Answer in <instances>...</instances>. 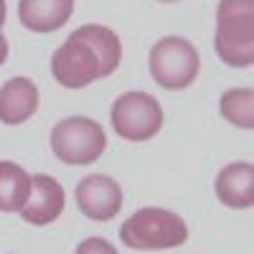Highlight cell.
<instances>
[{
	"instance_id": "obj_1",
	"label": "cell",
	"mask_w": 254,
	"mask_h": 254,
	"mask_svg": "<svg viewBox=\"0 0 254 254\" xmlns=\"http://www.w3.org/2000/svg\"><path fill=\"white\" fill-rule=\"evenodd\" d=\"M214 49L226 66L247 69L254 61V0H221Z\"/></svg>"
},
{
	"instance_id": "obj_2",
	"label": "cell",
	"mask_w": 254,
	"mask_h": 254,
	"mask_svg": "<svg viewBox=\"0 0 254 254\" xmlns=\"http://www.w3.org/2000/svg\"><path fill=\"white\" fill-rule=\"evenodd\" d=\"M186 239H188L186 221L173 211L158 206L137 208L120 229V242L137 252L176 249L186 244Z\"/></svg>"
},
{
	"instance_id": "obj_3",
	"label": "cell",
	"mask_w": 254,
	"mask_h": 254,
	"mask_svg": "<svg viewBox=\"0 0 254 254\" xmlns=\"http://www.w3.org/2000/svg\"><path fill=\"white\" fill-rule=\"evenodd\" d=\"M147 66H150V76L158 81V87L176 92L190 87L198 79L201 59L188 38L165 36L150 49Z\"/></svg>"
},
{
	"instance_id": "obj_4",
	"label": "cell",
	"mask_w": 254,
	"mask_h": 254,
	"mask_svg": "<svg viewBox=\"0 0 254 254\" xmlns=\"http://www.w3.org/2000/svg\"><path fill=\"white\" fill-rule=\"evenodd\" d=\"M107 147V135L92 117H66L51 130V150L66 165H92Z\"/></svg>"
},
{
	"instance_id": "obj_5",
	"label": "cell",
	"mask_w": 254,
	"mask_h": 254,
	"mask_svg": "<svg viewBox=\"0 0 254 254\" xmlns=\"http://www.w3.org/2000/svg\"><path fill=\"white\" fill-rule=\"evenodd\" d=\"M112 130L130 142L153 140L163 127V107L147 92H125L110 110Z\"/></svg>"
},
{
	"instance_id": "obj_6",
	"label": "cell",
	"mask_w": 254,
	"mask_h": 254,
	"mask_svg": "<svg viewBox=\"0 0 254 254\" xmlns=\"http://www.w3.org/2000/svg\"><path fill=\"white\" fill-rule=\"evenodd\" d=\"M51 74L66 89H84L92 81L102 79L99 61L84 41L69 36L51 56Z\"/></svg>"
},
{
	"instance_id": "obj_7",
	"label": "cell",
	"mask_w": 254,
	"mask_h": 254,
	"mask_svg": "<svg viewBox=\"0 0 254 254\" xmlns=\"http://www.w3.org/2000/svg\"><path fill=\"white\" fill-rule=\"evenodd\" d=\"M76 208L92 221H110L120 214L122 208V188L112 176L92 173L81 178L76 190Z\"/></svg>"
},
{
	"instance_id": "obj_8",
	"label": "cell",
	"mask_w": 254,
	"mask_h": 254,
	"mask_svg": "<svg viewBox=\"0 0 254 254\" xmlns=\"http://www.w3.org/2000/svg\"><path fill=\"white\" fill-rule=\"evenodd\" d=\"M64 203L66 196L61 183L49 173H36L31 176V196L18 214L33 226H49L64 214Z\"/></svg>"
},
{
	"instance_id": "obj_9",
	"label": "cell",
	"mask_w": 254,
	"mask_h": 254,
	"mask_svg": "<svg viewBox=\"0 0 254 254\" xmlns=\"http://www.w3.org/2000/svg\"><path fill=\"white\" fill-rule=\"evenodd\" d=\"M38 110V87L28 76H13L0 87V122L15 127L28 122Z\"/></svg>"
},
{
	"instance_id": "obj_10",
	"label": "cell",
	"mask_w": 254,
	"mask_h": 254,
	"mask_svg": "<svg viewBox=\"0 0 254 254\" xmlns=\"http://www.w3.org/2000/svg\"><path fill=\"white\" fill-rule=\"evenodd\" d=\"M216 198L226 208L244 211L254 203V165L247 160L229 163L216 176Z\"/></svg>"
},
{
	"instance_id": "obj_11",
	"label": "cell",
	"mask_w": 254,
	"mask_h": 254,
	"mask_svg": "<svg viewBox=\"0 0 254 254\" xmlns=\"http://www.w3.org/2000/svg\"><path fill=\"white\" fill-rule=\"evenodd\" d=\"M74 13V0H20L18 18L33 33H54Z\"/></svg>"
},
{
	"instance_id": "obj_12",
	"label": "cell",
	"mask_w": 254,
	"mask_h": 254,
	"mask_svg": "<svg viewBox=\"0 0 254 254\" xmlns=\"http://www.w3.org/2000/svg\"><path fill=\"white\" fill-rule=\"evenodd\" d=\"M71 36L84 41V44L94 51V56L99 61L102 79L117 71L120 61H122V44H120V36L112 28L99 26V23H87V26H79Z\"/></svg>"
},
{
	"instance_id": "obj_13",
	"label": "cell",
	"mask_w": 254,
	"mask_h": 254,
	"mask_svg": "<svg viewBox=\"0 0 254 254\" xmlns=\"http://www.w3.org/2000/svg\"><path fill=\"white\" fill-rule=\"evenodd\" d=\"M31 196V176L13 160H0V211H20Z\"/></svg>"
},
{
	"instance_id": "obj_14",
	"label": "cell",
	"mask_w": 254,
	"mask_h": 254,
	"mask_svg": "<svg viewBox=\"0 0 254 254\" xmlns=\"http://www.w3.org/2000/svg\"><path fill=\"white\" fill-rule=\"evenodd\" d=\"M219 112L229 125L239 127V130H252L254 127V92L249 87L226 89L219 99Z\"/></svg>"
},
{
	"instance_id": "obj_15",
	"label": "cell",
	"mask_w": 254,
	"mask_h": 254,
	"mask_svg": "<svg viewBox=\"0 0 254 254\" xmlns=\"http://www.w3.org/2000/svg\"><path fill=\"white\" fill-rule=\"evenodd\" d=\"M76 254H117V249L102 237H89L76 247Z\"/></svg>"
},
{
	"instance_id": "obj_16",
	"label": "cell",
	"mask_w": 254,
	"mask_h": 254,
	"mask_svg": "<svg viewBox=\"0 0 254 254\" xmlns=\"http://www.w3.org/2000/svg\"><path fill=\"white\" fill-rule=\"evenodd\" d=\"M5 59H8V41H5L3 31H0V66L5 64Z\"/></svg>"
},
{
	"instance_id": "obj_17",
	"label": "cell",
	"mask_w": 254,
	"mask_h": 254,
	"mask_svg": "<svg viewBox=\"0 0 254 254\" xmlns=\"http://www.w3.org/2000/svg\"><path fill=\"white\" fill-rule=\"evenodd\" d=\"M5 15H8V10H5V0H0V26L5 23Z\"/></svg>"
},
{
	"instance_id": "obj_18",
	"label": "cell",
	"mask_w": 254,
	"mask_h": 254,
	"mask_svg": "<svg viewBox=\"0 0 254 254\" xmlns=\"http://www.w3.org/2000/svg\"><path fill=\"white\" fill-rule=\"evenodd\" d=\"M160 3H178V0H160Z\"/></svg>"
}]
</instances>
